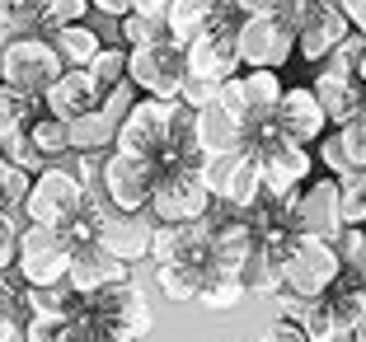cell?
I'll list each match as a JSON object with an SVG mask.
<instances>
[{"label": "cell", "mask_w": 366, "mask_h": 342, "mask_svg": "<svg viewBox=\"0 0 366 342\" xmlns=\"http://www.w3.org/2000/svg\"><path fill=\"white\" fill-rule=\"evenodd\" d=\"M244 150L254 155V164H259L263 197H268V202L291 197L296 188H305V183H310V173H315L310 146H296V141L277 136V127H272V122H263V127L249 131V136H244Z\"/></svg>", "instance_id": "cell-1"}, {"label": "cell", "mask_w": 366, "mask_h": 342, "mask_svg": "<svg viewBox=\"0 0 366 342\" xmlns=\"http://www.w3.org/2000/svg\"><path fill=\"white\" fill-rule=\"evenodd\" d=\"M24 221L29 225H47V230H71L80 216L89 211V193L85 183L76 178V169H66V164H43V169L33 173L29 183V197H24Z\"/></svg>", "instance_id": "cell-2"}, {"label": "cell", "mask_w": 366, "mask_h": 342, "mask_svg": "<svg viewBox=\"0 0 366 342\" xmlns=\"http://www.w3.org/2000/svg\"><path fill=\"white\" fill-rule=\"evenodd\" d=\"M277 268H282V291L305 296V300L329 296L334 281L347 272L338 248H334V239H320V235H291L287 253L277 258Z\"/></svg>", "instance_id": "cell-3"}, {"label": "cell", "mask_w": 366, "mask_h": 342, "mask_svg": "<svg viewBox=\"0 0 366 342\" xmlns=\"http://www.w3.org/2000/svg\"><path fill=\"white\" fill-rule=\"evenodd\" d=\"M216 197L202 183V164H160V178L151 188V206L146 211L160 225H197L212 211Z\"/></svg>", "instance_id": "cell-4"}, {"label": "cell", "mask_w": 366, "mask_h": 342, "mask_svg": "<svg viewBox=\"0 0 366 342\" xmlns=\"http://www.w3.org/2000/svg\"><path fill=\"white\" fill-rule=\"evenodd\" d=\"M235 52L244 71H282L296 61V24L291 14H239Z\"/></svg>", "instance_id": "cell-5"}, {"label": "cell", "mask_w": 366, "mask_h": 342, "mask_svg": "<svg viewBox=\"0 0 366 342\" xmlns=\"http://www.w3.org/2000/svg\"><path fill=\"white\" fill-rule=\"evenodd\" d=\"M66 71L61 52L52 47L47 33H24V38H5L0 47V85L24 89V94H47L52 80Z\"/></svg>", "instance_id": "cell-6"}, {"label": "cell", "mask_w": 366, "mask_h": 342, "mask_svg": "<svg viewBox=\"0 0 366 342\" xmlns=\"http://www.w3.org/2000/svg\"><path fill=\"white\" fill-rule=\"evenodd\" d=\"M80 319L99 323V328L108 333H118V338H132L141 342L146 333H151V305H146V291L137 286V281H113V286L94 291V296H80Z\"/></svg>", "instance_id": "cell-7"}, {"label": "cell", "mask_w": 366, "mask_h": 342, "mask_svg": "<svg viewBox=\"0 0 366 342\" xmlns=\"http://www.w3.org/2000/svg\"><path fill=\"white\" fill-rule=\"evenodd\" d=\"M127 80L137 85L141 99H179L188 80V56L179 43H151V47H127Z\"/></svg>", "instance_id": "cell-8"}, {"label": "cell", "mask_w": 366, "mask_h": 342, "mask_svg": "<svg viewBox=\"0 0 366 342\" xmlns=\"http://www.w3.org/2000/svg\"><path fill=\"white\" fill-rule=\"evenodd\" d=\"M66 268H71V239L47 225H29L19 230V253H14V277L24 286H61Z\"/></svg>", "instance_id": "cell-9"}, {"label": "cell", "mask_w": 366, "mask_h": 342, "mask_svg": "<svg viewBox=\"0 0 366 342\" xmlns=\"http://www.w3.org/2000/svg\"><path fill=\"white\" fill-rule=\"evenodd\" d=\"M202 183H207V193H212L216 202H226L230 211L249 216L254 206H263V178H259V164H254L249 150L202 160Z\"/></svg>", "instance_id": "cell-10"}, {"label": "cell", "mask_w": 366, "mask_h": 342, "mask_svg": "<svg viewBox=\"0 0 366 342\" xmlns=\"http://www.w3.org/2000/svg\"><path fill=\"white\" fill-rule=\"evenodd\" d=\"M291 24H296V56L301 61H329L352 38V24L338 10V0H310L301 10H291Z\"/></svg>", "instance_id": "cell-11"}, {"label": "cell", "mask_w": 366, "mask_h": 342, "mask_svg": "<svg viewBox=\"0 0 366 342\" xmlns=\"http://www.w3.org/2000/svg\"><path fill=\"white\" fill-rule=\"evenodd\" d=\"M160 178V164L127 155V150H108L104 160V197L118 211H146L151 206V188Z\"/></svg>", "instance_id": "cell-12"}, {"label": "cell", "mask_w": 366, "mask_h": 342, "mask_svg": "<svg viewBox=\"0 0 366 342\" xmlns=\"http://www.w3.org/2000/svg\"><path fill=\"white\" fill-rule=\"evenodd\" d=\"M169 104H164V99H137L132 113L118 122L113 150H127V155H141V160L160 164L164 160V141H169Z\"/></svg>", "instance_id": "cell-13"}, {"label": "cell", "mask_w": 366, "mask_h": 342, "mask_svg": "<svg viewBox=\"0 0 366 342\" xmlns=\"http://www.w3.org/2000/svg\"><path fill=\"white\" fill-rule=\"evenodd\" d=\"M151 239H155V216L151 211H118V206H104L99 211L94 244L108 248L127 268L141 263V258H151Z\"/></svg>", "instance_id": "cell-14"}, {"label": "cell", "mask_w": 366, "mask_h": 342, "mask_svg": "<svg viewBox=\"0 0 366 342\" xmlns=\"http://www.w3.org/2000/svg\"><path fill=\"white\" fill-rule=\"evenodd\" d=\"M239 24V10L230 0H169L164 5V29H169V43L188 47L193 38L212 29H235Z\"/></svg>", "instance_id": "cell-15"}, {"label": "cell", "mask_w": 366, "mask_h": 342, "mask_svg": "<svg viewBox=\"0 0 366 342\" xmlns=\"http://www.w3.org/2000/svg\"><path fill=\"white\" fill-rule=\"evenodd\" d=\"M272 127H277V136L296 141V146H315L329 131V113L320 108L310 85H291V89H282L277 108H272Z\"/></svg>", "instance_id": "cell-16"}, {"label": "cell", "mask_w": 366, "mask_h": 342, "mask_svg": "<svg viewBox=\"0 0 366 342\" xmlns=\"http://www.w3.org/2000/svg\"><path fill=\"white\" fill-rule=\"evenodd\" d=\"M310 89H315V99H320V108L329 113V127H343L357 113H366V89L357 85L352 66H343V61H324Z\"/></svg>", "instance_id": "cell-17"}, {"label": "cell", "mask_w": 366, "mask_h": 342, "mask_svg": "<svg viewBox=\"0 0 366 342\" xmlns=\"http://www.w3.org/2000/svg\"><path fill=\"white\" fill-rule=\"evenodd\" d=\"M99 104H104V89H99V80L85 71V66H66V71L52 80V89L43 94V113H52V118H61V122L85 118V113H94Z\"/></svg>", "instance_id": "cell-18"}, {"label": "cell", "mask_w": 366, "mask_h": 342, "mask_svg": "<svg viewBox=\"0 0 366 342\" xmlns=\"http://www.w3.org/2000/svg\"><path fill=\"white\" fill-rule=\"evenodd\" d=\"M183 56H188V75L216 80V85H226V80H235V75L244 71V66H239V52H235V29L202 33V38H193V43L183 47Z\"/></svg>", "instance_id": "cell-19"}, {"label": "cell", "mask_w": 366, "mask_h": 342, "mask_svg": "<svg viewBox=\"0 0 366 342\" xmlns=\"http://www.w3.org/2000/svg\"><path fill=\"white\" fill-rule=\"evenodd\" d=\"M113 281H127V263H118V258L108 253V248H99L94 239L71 248V268H66V286L71 291L94 296V291L113 286Z\"/></svg>", "instance_id": "cell-20"}, {"label": "cell", "mask_w": 366, "mask_h": 342, "mask_svg": "<svg viewBox=\"0 0 366 342\" xmlns=\"http://www.w3.org/2000/svg\"><path fill=\"white\" fill-rule=\"evenodd\" d=\"M197 150H202V160H212V155H235V150H244V127H239L221 104L197 108Z\"/></svg>", "instance_id": "cell-21"}, {"label": "cell", "mask_w": 366, "mask_h": 342, "mask_svg": "<svg viewBox=\"0 0 366 342\" xmlns=\"http://www.w3.org/2000/svg\"><path fill=\"white\" fill-rule=\"evenodd\" d=\"M239 89H244V136L254 127H263V122H272V108H277V99H282V75L277 71H244L239 75Z\"/></svg>", "instance_id": "cell-22"}, {"label": "cell", "mask_w": 366, "mask_h": 342, "mask_svg": "<svg viewBox=\"0 0 366 342\" xmlns=\"http://www.w3.org/2000/svg\"><path fill=\"white\" fill-rule=\"evenodd\" d=\"M38 118H43V94H24V89L0 85V150L10 141L29 136Z\"/></svg>", "instance_id": "cell-23"}, {"label": "cell", "mask_w": 366, "mask_h": 342, "mask_svg": "<svg viewBox=\"0 0 366 342\" xmlns=\"http://www.w3.org/2000/svg\"><path fill=\"white\" fill-rule=\"evenodd\" d=\"M47 38H52V47L61 52L66 66H89L99 56V47H104V38H99L89 24H66V29L47 33Z\"/></svg>", "instance_id": "cell-24"}, {"label": "cell", "mask_w": 366, "mask_h": 342, "mask_svg": "<svg viewBox=\"0 0 366 342\" xmlns=\"http://www.w3.org/2000/svg\"><path fill=\"white\" fill-rule=\"evenodd\" d=\"M66 127H71V150H113V136H118V122L108 118L104 108L66 122Z\"/></svg>", "instance_id": "cell-25"}, {"label": "cell", "mask_w": 366, "mask_h": 342, "mask_svg": "<svg viewBox=\"0 0 366 342\" xmlns=\"http://www.w3.org/2000/svg\"><path fill=\"white\" fill-rule=\"evenodd\" d=\"M29 141H33V150H38V160H43V164L71 155V127H66L61 118H52V113H43V118L33 122Z\"/></svg>", "instance_id": "cell-26"}, {"label": "cell", "mask_w": 366, "mask_h": 342, "mask_svg": "<svg viewBox=\"0 0 366 342\" xmlns=\"http://www.w3.org/2000/svg\"><path fill=\"white\" fill-rule=\"evenodd\" d=\"M244 296L249 291H244V277H239V272H207L202 291H197V300H202L207 310H235Z\"/></svg>", "instance_id": "cell-27"}, {"label": "cell", "mask_w": 366, "mask_h": 342, "mask_svg": "<svg viewBox=\"0 0 366 342\" xmlns=\"http://www.w3.org/2000/svg\"><path fill=\"white\" fill-rule=\"evenodd\" d=\"M155 281H160L164 300H174V305L197 300V291H202V272L183 268V263H155Z\"/></svg>", "instance_id": "cell-28"}, {"label": "cell", "mask_w": 366, "mask_h": 342, "mask_svg": "<svg viewBox=\"0 0 366 342\" xmlns=\"http://www.w3.org/2000/svg\"><path fill=\"white\" fill-rule=\"evenodd\" d=\"M118 33H122V47H151V43H164L169 29H164V14H122L118 19Z\"/></svg>", "instance_id": "cell-29"}, {"label": "cell", "mask_w": 366, "mask_h": 342, "mask_svg": "<svg viewBox=\"0 0 366 342\" xmlns=\"http://www.w3.org/2000/svg\"><path fill=\"white\" fill-rule=\"evenodd\" d=\"M239 277H244V291H259V296H277L282 291V268H277V258H272L268 248H254Z\"/></svg>", "instance_id": "cell-30"}, {"label": "cell", "mask_w": 366, "mask_h": 342, "mask_svg": "<svg viewBox=\"0 0 366 342\" xmlns=\"http://www.w3.org/2000/svg\"><path fill=\"white\" fill-rule=\"evenodd\" d=\"M33 10H38L43 33H56V29H66V24H85L89 0H33Z\"/></svg>", "instance_id": "cell-31"}, {"label": "cell", "mask_w": 366, "mask_h": 342, "mask_svg": "<svg viewBox=\"0 0 366 342\" xmlns=\"http://www.w3.org/2000/svg\"><path fill=\"white\" fill-rule=\"evenodd\" d=\"M29 183H33V173L19 169V164L0 150V211H19L24 197H29Z\"/></svg>", "instance_id": "cell-32"}, {"label": "cell", "mask_w": 366, "mask_h": 342, "mask_svg": "<svg viewBox=\"0 0 366 342\" xmlns=\"http://www.w3.org/2000/svg\"><path fill=\"white\" fill-rule=\"evenodd\" d=\"M24 33H43L33 0H0V38H24Z\"/></svg>", "instance_id": "cell-33"}, {"label": "cell", "mask_w": 366, "mask_h": 342, "mask_svg": "<svg viewBox=\"0 0 366 342\" xmlns=\"http://www.w3.org/2000/svg\"><path fill=\"white\" fill-rule=\"evenodd\" d=\"M85 71L99 80V89L122 85V80H127V47H108V43H104V47H99V56L85 66Z\"/></svg>", "instance_id": "cell-34"}, {"label": "cell", "mask_w": 366, "mask_h": 342, "mask_svg": "<svg viewBox=\"0 0 366 342\" xmlns=\"http://www.w3.org/2000/svg\"><path fill=\"white\" fill-rule=\"evenodd\" d=\"M343 193V225H366V169H347L338 178Z\"/></svg>", "instance_id": "cell-35"}, {"label": "cell", "mask_w": 366, "mask_h": 342, "mask_svg": "<svg viewBox=\"0 0 366 342\" xmlns=\"http://www.w3.org/2000/svg\"><path fill=\"white\" fill-rule=\"evenodd\" d=\"M338 141H343V155L352 169H366V113H357L352 122H343V127H334Z\"/></svg>", "instance_id": "cell-36"}, {"label": "cell", "mask_w": 366, "mask_h": 342, "mask_svg": "<svg viewBox=\"0 0 366 342\" xmlns=\"http://www.w3.org/2000/svg\"><path fill=\"white\" fill-rule=\"evenodd\" d=\"M334 248H338V258H343V268L352 272L357 263L366 258V225H343L338 239H334Z\"/></svg>", "instance_id": "cell-37"}, {"label": "cell", "mask_w": 366, "mask_h": 342, "mask_svg": "<svg viewBox=\"0 0 366 342\" xmlns=\"http://www.w3.org/2000/svg\"><path fill=\"white\" fill-rule=\"evenodd\" d=\"M315 146H320V164L334 173V178H343V173L352 169V164H347V155H343V141H338V131H324Z\"/></svg>", "instance_id": "cell-38"}, {"label": "cell", "mask_w": 366, "mask_h": 342, "mask_svg": "<svg viewBox=\"0 0 366 342\" xmlns=\"http://www.w3.org/2000/svg\"><path fill=\"white\" fill-rule=\"evenodd\" d=\"M24 338L29 342H66L71 338V319H29Z\"/></svg>", "instance_id": "cell-39"}, {"label": "cell", "mask_w": 366, "mask_h": 342, "mask_svg": "<svg viewBox=\"0 0 366 342\" xmlns=\"http://www.w3.org/2000/svg\"><path fill=\"white\" fill-rule=\"evenodd\" d=\"M216 94H221V85H216V80H197V75H188L179 99L188 108H207V104H216Z\"/></svg>", "instance_id": "cell-40"}, {"label": "cell", "mask_w": 366, "mask_h": 342, "mask_svg": "<svg viewBox=\"0 0 366 342\" xmlns=\"http://www.w3.org/2000/svg\"><path fill=\"white\" fill-rule=\"evenodd\" d=\"M24 323H29V305H24V296H19L14 310L0 314V342H29L24 338Z\"/></svg>", "instance_id": "cell-41"}, {"label": "cell", "mask_w": 366, "mask_h": 342, "mask_svg": "<svg viewBox=\"0 0 366 342\" xmlns=\"http://www.w3.org/2000/svg\"><path fill=\"white\" fill-rule=\"evenodd\" d=\"M239 14H287V0H230Z\"/></svg>", "instance_id": "cell-42"}, {"label": "cell", "mask_w": 366, "mask_h": 342, "mask_svg": "<svg viewBox=\"0 0 366 342\" xmlns=\"http://www.w3.org/2000/svg\"><path fill=\"white\" fill-rule=\"evenodd\" d=\"M19 296H24V281L10 277V272H0V314L14 310V305H19Z\"/></svg>", "instance_id": "cell-43"}, {"label": "cell", "mask_w": 366, "mask_h": 342, "mask_svg": "<svg viewBox=\"0 0 366 342\" xmlns=\"http://www.w3.org/2000/svg\"><path fill=\"white\" fill-rule=\"evenodd\" d=\"M263 342H310V338H305V328H301V323H287V319H277V323H272V333H268Z\"/></svg>", "instance_id": "cell-44"}, {"label": "cell", "mask_w": 366, "mask_h": 342, "mask_svg": "<svg viewBox=\"0 0 366 342\" xmlns=\"http://www.w3.org/2000/svg\"><path fill=\"white\" fill-rule=\"evenodd\" d=\"M338 10L347 14L352 33H362V38H366V0H338Z\"/></svg>", "instance_id": "cell-45"}, {"label": "cell", "mask_w": 366, "mask_h": 342, "mask_svg": "<svg viewBox=\"0 0 366 342\" xmlns=\"http://www.w3.org/2000/svg\"><path fill=\"white\" fill-rule=\"evenodd\" d=\"M89 10L108 14V19H122V14H132V10H137V0H89Z\"/></svg>", "instance_id": "cell-46"}, {"label": "cell", "mask_w": 366, "mask_h": 342, "mask_svg": "<svg viewBox=\"0 0 366 342\" xmlns=\"http://www.w3.org/2000/svg\"><path fill=\"white\" fill-rule=\"evenodd\" d=\"M169 0H137V14H164Z\"/></svg>", "instance_id": "cell-47"}, {"label": "cell", "mask_w": 366, "mask_h": 342, "mask_svg": "<svg viewBox=\"0 0 366 342\" xmlns=\"http://www.w3.org/2000/svg\"><path fill=\"white\" fill-rule=\"evenodd\" d=\"M352 75H357V85L366 89V47H362V52H357V61H352Z\"/></svg>", "instance_id": "cell-48"}, {"label": "cell", "mask_w": 366, "mask_h": 342, "mask_svg": "<svg viewBox=\"0 0 366 342\" xmlns=\"http://www.w3.org/2000/svg\"><path fill=\"white\" fill-rule=\"evenodd\" d=\"M357 323H366V281H357Z\"/></svg>", "instance_id": "cell-49"}, {"label": "cell", "mask_w": 366, "mask_h": 342, "mask_svg": "<svg viewBox=\"0 0 366 342\" xmlns=\"http://www.w3.org/2000/svg\"><path fill=\"white\" fill-rule=\"evenodd\" d=\"M352 277H357V281H366V258H362V263L352 268Z\"/></svg>", "instance_id": "cell-50"}, {"label": "cell", "mask_w": 366, "mask_h": 342, "mask_svg": "<svg viewBox=\"0 0 366 342\" xmlns=\"http://www.w3.org/2000/svg\"><path fill=\"white\" fill-rule=\"evenodd\" d=\"M352 342H366V323H357V328H352Z\"/></svg>", "instance_id": "cell-51"}, {"label": "cell", "mask_w": 366, "mask_h": 342, "mask_svg": "<svg viewBox=\"0 0 366 342\" xmlns=\"http://www.w3.org/2000/svg\"><path fill=\"white\" fill-rule=\"evenodd\" d=\"M301 5H310V0H287V14H291V10H301Z\"/></svg>", "instance_id": "cell-52"}]
</instances>
